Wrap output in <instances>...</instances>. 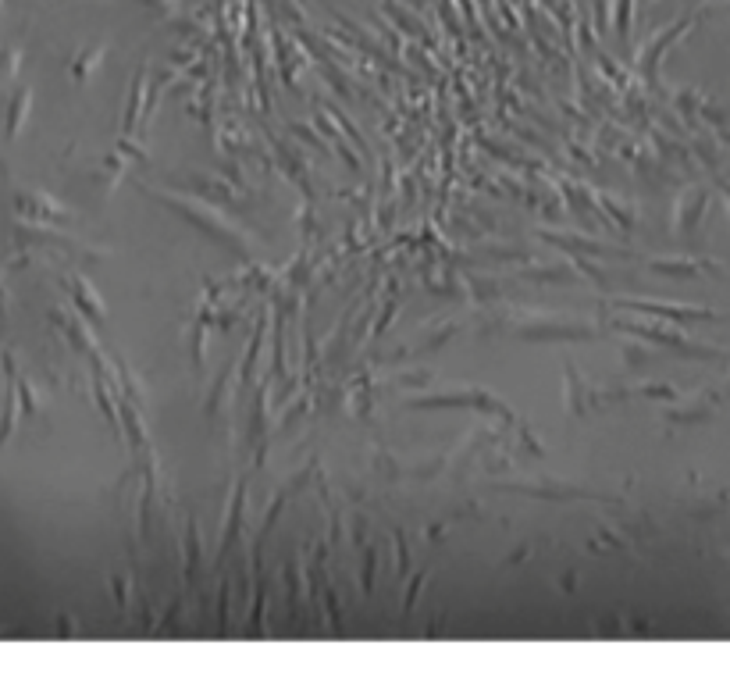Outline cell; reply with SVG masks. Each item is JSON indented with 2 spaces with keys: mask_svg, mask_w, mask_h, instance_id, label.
Here are the masks:
<instances>
[{
  "mask_svg": "<svg viewBox=\"0 0 730 688\" xmlns=\"http://www.w3.org/2000/svg\"><path fill=\"white\" fill-rule=\"evenodd\" d=\"M18 211L36 218V222H54V218H65V207H57V200H50L47 193H25Z\"/></svg>",
  "mask_w": 730,
  "mask_h": 688,
  "instance_id": "obj_1",
  "label": "cell"
},
{
  "mask_svg": "<svg viewBox=\"0 0 730 688\" xmlns=\"http://www.w3.org/2000/svg\"><path fill=\"white\" fill-rule=\"evenodd\" d=\"M29 107H33V90H18L8 104V136L15 140L18 132L25 129V118H29Z\"/></svg>",
  "mask_w": 730,
  "mask_h": 688,
  "instance_id": "obj_2",
  "label": "cell"
},
{
  "mask_svg": "<svg viewBox=\"0 0 730 688\" xmlns=\"http://www.w3.org/2000/svg\"><path fill=\"white\" fill-rule=\"evenodd\" d=\"M72 293H75V300H79V307H82V311H90L93 314V318H104V304H100V300H97V293H93V289H90V282H82V279H72Z\"/></svg>",
  "mask_w": 730,
  "mask_h": 688,
  "instance_id": "obj_3",
  "label": "cell"
},
{
  "mask_svg": "<svg viewBox=\"0 0 730 688\" xmlns=\"http://www.w3.org/2000/svg\"><path fill=\"white\" fill-rule=\"evenodd\" d=\"M100 58H104V47L86 50V54H79V58H75V65H72V75H75V79H86V75H90L93 68L100 65Z\"/></svg>",
  "mask_w": 730,
  "mask_h": 688,
  "instance_id": "obj_4",
  "label": "cell"
},
{
  "mask_svg": "<svg viewBox=\"0 0 730 688\" xmlns=\"http://www.w3.org/2000/svg\"><path fill=\"white\" fill-rule=\"evenodd\" d=\"M631 22H634V0H617V33L620 40L631 36Z\"/></svg>",
  "mask_w": 730,
  "mask_h": 688,
  "instance_id": "obj_5",
  "label": "cell"
},
{
  "mask_svg": "<svg viewBox=\"0 0 730 688\" xmlns=\"http://www.w3.org/2000/svg\"><path fill=\"white\" fill-rule=\"evenodd\" d=\"M18 58H22L18 50H0V86L11 82V75L18 72Z\"/></svg>",
  "mask_w": 730,
  "mask_h": 688,
  "instance_id": "obj_6",
  "label": "cell"
},
{
  "mask_svg": "<svg viewBox=\"0 0 730 688\" xmlns=\"http://www.w3.org/2000/svg\"><path fill=\"white\" fill-rule=\"evenodd\" d=\"M0 314H4V286H0Z\"/></svg>",
  "mask_w": 730,
  "mask_h": 688,
  "instance_id": "obj_7",
  "label": "cell"
}]
</instances>
